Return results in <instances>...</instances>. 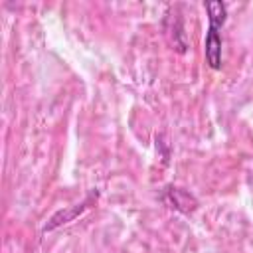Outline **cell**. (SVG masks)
Instances as JSON below:
<instances>
[{"label":"cell","instance_id":"6da1fadb","mask_svg":"<svg viewBox=\"0 0 253 253\" xmlns=\"http://www.w3.org/2000/svg\"><path fill=\"white\" fill-rule=\"evenodd\" d=\"M221 28L215 26H208L206 38H204V55L206 61L211 69H219L221 67V36H219Z\"/></svg>","mask_w":253,"mask_h":253},{"label":"cell","instance_id":"3957f363","mask_svg":"<svg viewBox=\"0 0 253 253\" xmlns=\"http://www.w3.org/2000/svg\"><path fill=\"white\" fill-rule=\"evenodd\" d=\"M168 194L172 196L174 208H178L182 211H192L196 208V200L190 194H186L184 190H180V188H168Z\"/></svg>","mask_w":253,"mask_h":253},{"label":"cell","instance_id":"7a4b0ae2","mask_svg":"<svg viewBox=\"0 0 253 253\" xmlns=\"http://www.w3.org/2000/svg\"><path fill=\"white\" fill-rule=\"evenodd\" d=\"M206 12H208V22L210 26H215V28H221L227 20V8L223 2L219 0H211V2H206L204 4Z\"/></svg>","mask_w":253,"mask_h":253}]
</instances>
